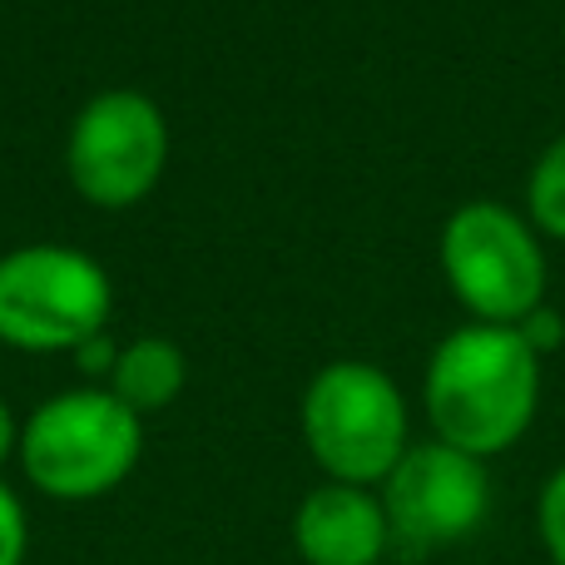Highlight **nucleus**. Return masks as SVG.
Returning <instances> with one entry per match:
<instances>
[{"label":"nucleus","mask_w":565,"mask_h":565,"mask_svg":"<svg viewBox=\"0 0 565 565\" xmlns=\"http://www.w3.org/2000/svg\"><path fill=\"white\" fill-rule=\"evenodd\" d=\"M541 402V358L516 328L471 322L441 338L427 362V417L437 441L497 457L526 437Z\"/></svg>","instance_id":"nucleus-1"},{"label":"nucleus","mask_w":565,"mask_h":565,"mask_svg":"<svg viewBox=\"0 0 565 565\" xmlns=\"http://www.w3.org/2000/svg\"><path fill=\"white\" fill-rule=\"evenodd\" d=\"M145 451V427L115 392H60L20 431V467L55 501L115 491Z\"/></svg>","instance_id":"nucleus-2"},{"label":"nucleus","mask_w":565,"mask_h":565,"mask_svg":"<svg viewBox=\"0 0 565 565\" xmlns=\"http://www.w3.org/2000/svg\"><path fill=\"white\" fill-rule=\"evenodd\" d=\"M302 437L332 481L372 487L407 457V402L372 362H332L302 392Z\"/></svg>","instance_id":"nucleus-3"},{"label":"nucleus","mask_w":565,"mask_h":565,"mask_svg":"<svg viewBox=\"0 0 565 565\" xmlns=\"http://www.w3.org/2000/svg\"><path fill=\"white\" fill-rule=\"evenodd\" d=\"M109 278L89 254L35 244L0 258V338L10 348L55 352L99 338Z\"/></svg>","instance_id":"nucleus-4"},{"label":"nucleus","mask_w":565,"mask_h":565,"mask_svg":"<svg viewBox=\"0 0 565 565\" xmlns=\"http://www.w3.org/2000/svg\"><path fill=\"white\" fill-rule=\"evenodd\" d=\"M447 282L481 322L516 328L541 308L546 258L531 228L501 204H467L441 228Z\"/></svg>","instance_id":"nucleus-5"},{"label":"nucleus","mask_w":565,"mask_h":565,"mask_svg":"<svg viewBox=\"0 0 565 565\" xmlns=\"http://www.w3.org/2000/svg\"><path fill=\"white\" fill-rule=\"evenodd\" d=\"M169 129L154 99L139 89H109L79 109L70 129V179L89 204L125 209L154 189L164 174Z\"/></svg>","instance_id":"nucleus-6"},{"label":"nucleus","mask_w":565,"mask_h":565,"mask_svg":"<svg viewBox=\"0 0 565 565\" xmlns=\"http://www.w3.org/2000/svg\"><path fill=\"white\" fill-rule=\"evenodd\" d=\"M382 511H387L392 541L407 551H441L467 541L491 511V477L481 457L422 441L382 481Z\"/></svg>","instance_id":"nucleus-7"},{"label":"nucleus","mask_w":565,"mask_h":565,"mask_svg":"<svg viewBox=\"0 0 565 565\" xmlns=\"http://www.w3.org/2000/svg\"><path fill=\"white\" fill-rule=\"evenodd\" d=\"M292 546L308 565H377L392 546L382 497L342 481L308 491L292 516Z\"/></svg>","instance_id":"nucleus-8"},{"label":"nucleus","mask_w":565,"mask_h":565,"mask_svg":"<svg viewBox=\"0 0 565 565\" xmlns=\"http://www.w3.org/2000/svg\"><path fill=\"white\" fill-rule=\"evenodd\" d=\"M184 352L164 338H139L119 352L115 372H109V392L125 402L129 412H159L179 397L184 387Z\"/></svg>","instance_id":"nucleus-9"},{"label":"nucleus","mask_w":565,"mask_h":565,"mask_svg":"<svg viewBox=\"0 0 565 565\" xmlns=\"http://www.w3.org/2000/svg\"><path fill=\"white\" fill-rule=\"evenodd\" d=\"M526 194H531V218H536L546 234L565 238V135L541 149Z\"/></svg>","instance_id":"nucleus-10"},{"label":"nucleus","mask_w":565,"mask_h":565,"mask_svg":"<svg viewBox=\"0 0 565 565\" xmlns=\"http://www.w3.org/2000/svg\"><path fill=\"white\" fill-rule=\"evenodd\" d=\"M536 526H541V546H546L551 565H565V467L551 471L546 487H541Z\"/></svg>","instance_id":"nucleus-11"},{"label":"nucleus","mask_w":565,"mask_h":565,"mask_svg":"<svg viewBox=\"0 0 565 565\" xmlns=\"http://www.w3.org/2000/svg\"><path fill=\"white\" fill-rule=\"evenodd\" d=\"M25 551H30L25 507H20V497L0 481V565H25Z\"/></svg>","instance_id":"nucleus-12"},{"label":"nucleus","mask_w":565,"mask_h":565,"mask_svg":"<svg viewBox=\"0 0 565 565\" xmlns=\"http://www.w3.org/2000/svg\"><path fill=\"white\" fill-rule=\"evenodd\" d=\"M516 332L531 342V352H536V358H541V352L561 348V338H565V318H561L556 308H536L526 322H516Z\"/></svg>","instance_id":"nucleus-13"},{"label":"nucleus","mask_w":565,"mask_h":565,"mask_svg":"<svg viewBox=\"0 0 565 565\" xmlns=\"http://www.w3.org/2000/svg\"><path fill=\"white\" fill-rule=\"evenodd\" d=\"M75 358H79V367H85L89 377H99V372H115L119 352L109 348L105 338H89V342H79V348H75Z\"/></svg>","instance_id":"nucleus-14"},{"label":"nucleus","mask_w":565,"mask_h":565,"mask_svg":"<svg viewBox=\"0 0 565 565\" xmlns=\"http://www.w3.org/2000/svg\"><path fill=\"white\" fill-rule=\"evenodd\" d=\"M10 447H15V422H10V407L0 402V461L10 457Z\"/></svg>","instance_id":"nucleus-15"}]
</instances>
